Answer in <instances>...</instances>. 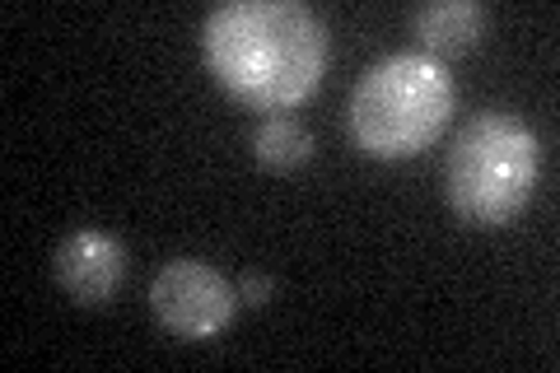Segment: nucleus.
I'll return each instance as SVG.
<instances>
[{
  "instance_id": "nucleus-8",
  "label": "nucleus",
  "mask_w": 560,
  "mask_h": 373,
  "mask_svg": "<svg viewBox=\"0 0 560 373\" xmlns=\"http://www.w3.org/2000/svg\"><path fill=\"white\" fill-rule=\"evenodd\" d=\"M267 294H271V276H243V285H238V299L243 304H267Z\"/></svg>"
},
{
  "instance_id": "nucleus-5",
  "label": "nucleus",
  "mask_w": 560,
  "mask_h": 373,
  "mask_svg": "<svg viewBox=\"0 0 560 373\" xmlns=\"http://www.w3.org/2000/svg\"><path fill=\"white\" fill-rule=\"evenodd\" d=\"M51 271H57L61 290L75 299V304H108L121 285V276H127V253H121V243L113 234L75 229V234H66L57 243Z\"/></svg>"
},
{
  "instance_id": "nucleus-4",
  "label": "nucleus",
  "mask_w": 560,
  "mask_h": 373,
  "mask_svg": "<svg viewBox=\"0 0 560 373\" xmlns=\"http://www.w3.org/2000/svg\"><path fill=\"white\" fill-rule=\"evenodd\" d=\"M150 308L160 317V327L183 336V341H210V336H220L234 323L238 290L215 266H206L197 257H178L154 276Z\"/></svg>"
},
{
  "instance_id": "nucleus-2",
  "label": "nucleus",
  "mask_w": 560,
  "mask_h": 373,
  "mask_svg": "<svg viewBox=\"0 0 560 373\" xmlns=\"http://www.w3.org/2000/svg\"><path fill=\"white\" fill-rule=\"evenodd\" d=\"M453 75L430 51H397L360 75L350 94V136L374 159H411L444 131Z\"/></svg>"
},
{
  "instance_id": "nucleus-7",
  "label": "nucleus",
  "mask_w": 560,
  "mask_h": 373,
  "mask_svg": "<svg viewBox=\"0 0 560 373\" xmlns=\"http://www.w3.org/2000/svg\"><path fill=\"white\" fill-rule=\"evenodd\" d=\"M253 154H257V164L261 168H276V173H285V168H300L304 159L313 154V136L300 127L294 117H267V121H257V131H253Z\"/></svg>"
},
{
  "instance_id": "nucleus-1",
  "label": "nucleus",
  "mask_w": 560,
  "mask_h": 373,
  "mask_svg": "<svg viewBox=\"0 0 560 373\" xmlns=\"http://www.w3.org/2000/svg\"><path fill=\"white\" fill-rule=\"evenodd\" d=\"M206 66L248 108H294L327 70V28L300 0H230L201 24Z\"/></svg>"
},
{
  "instance_id": "nucleus-3",
  "label": "nucleus",
  "mask_w": 560,
  "mask_h": 373,
  "mask_svg": "<svg viewBox=\"0 0 560 373\" xmlns=\"http://www.w3.org/2000/svg\"><path fill=\"white\" fill-rule=\"evenodd\" d=\"M541 173V145L514 113H481L448 150V201L471 224H504L528 206Z\"/></svg>"
},
{
  "instance_id": "nucleus-6",
  "label": "nucleus",
  "mask_w": 560,
  "mask_h": 373,
  "mask_svg": "<svg viewBox=\"0 0 560 373\" xmlns=\"http://www.w3.org/2000/svg\"><path fill=\"white\" fill-rule=\"evenodd\" d=\"M486 10L477 0H434L416 10V38L430 51H467L481 38Z\"/></svg>"
}]
</instances>
